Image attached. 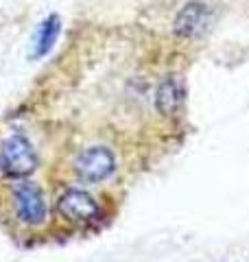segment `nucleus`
<instances>
[{"mask_svg":"<svg viewBox=\"0 0 249 262\" xmlns=\"http://www.w3.org/2000/svg\"><path fill=\"white\" fill-rule=\"evenodd\" d=\"M37 151L27 136L13 134L0 149V173L11 179H24L37 168Z\"/></svg>","mask_w":249,"mask_h":262,"instance_id":"obj_1","label":"nucleus"},{"mask_svg":"<svg viewBox=\"0 0 249 262\" xmlns=\"http://www.w3.org/2000/svg\"><path fill=\"white\" fill-rule=\"evenodd\" d=\"M57 210L64 219L72 221V223H90V221L98 219V208L96 199L86 190L79 188H70V190L61 192V196L57 199Z\"/></svg>","mask_w":249,"mask_h":262,"instance_id":"obj_4","label":"nucleus"},{"mask_svg":"<svg viewBox=\"0 0 249 262\" xmlns=\"http://www.w3.org/2000/svg\"><path fill=\"white\" fill-rule=\"evenodd\" d=\"M116 168L114 153L105 146H90L83 153H79V158L74 160V173L79 179L90 184L103 182L107 179Z\"/></svg>","mask_w":249,"mask_h":262,"instance_id":"obj_3","label":"nucleus"},{"mask_svg":"<svg viewBox=\"0 0 249 262\" xmlns=\"http://www.w3.org/2000/svg\"><path fill=\"white\" fill-rule=\"evenodd\" d=\"M186 103V85L177 75L166 77L155 92V107L164 116L177 114Z\"/></svg>","mask_w":249,"mask_h":262,"instance_id":"obj_6","label":"nucleus"},{"mask_svg":"<svg viewBox=\"0 0 249 262\" xmlns=\"http://www.w3.org/2000/svg\"><path fill=\"white\" fill-rule=\"evenodd\" d=\"M59 31H61V20H59V15H55V13L48 15V18L39 24L35 39H33V53H31L33 59L44 57L51 51L53 44L57 42V37H59Z\"/></svg>","mask_w":249,"mask_h":262,"instance_id":"obj_7","label":"nucleus"},{"mask_svg":"<svg viewBox=\"0 0 249 262\" xmlns=\"http://www.w3.org/2000/svg\"><path fill=\"white\" fill-rule=\"evenodd\" d=\"M11 201H13V210L24 225H42L46 219V201H44V192L42 188L33 182H22L13 184L11 188Z\"/></svg>","mask_w":249,"mask_h":262,"instance_id":"obj_2","label":"nucleus"},{"mask_svg":"<svg viewBox=\"0 0 249 262\" xmlns=\"http://www.w3.org/2000/svg\"><path fill=\"white\" fill-rule=\"evenodd\" d=\"M210 22H212L210 7L195 0V3H188L184 9L177 13L173 29H175L179 37H197L210 27Z\"/></svg>","mask_w":249,"mask_h":262,"instance_id":"obj_5","label":"nucleus"}]
</instances>
